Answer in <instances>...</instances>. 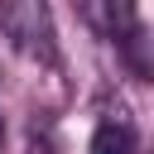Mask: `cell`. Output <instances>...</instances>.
I'll use <instances>...</instances> for the list:
<instances>
[{
	"label": "cell",
	"mask_w": 154,
	"mask_h": 154,
	"mask_svg": "<svg viewBox=\"0 0 154 154\" xmlns=\"http://www.w3.org/2000/svg\"><path fill=\"white\" fill-rule=\"evenodd\" d=\"M5 34L29 58H53V19L43 0H5Z\"/></svg>",
	"instance_id": "1"
},
{
	"label": "cell",
	"mask_w": 154,
	"mask_h": 154,
	"mask_svg": "<svg viewBox=\"0 0 154 154\" xmlns=\"http://www.w3.org/2000/svg\"><path fill=\"white\" fill-rule=\"evenodd\" d=\"M87 154H135V130L125 120H101L91 130V144Z\"/></svg>",
	"instance_id": "2"
},
{
	"label": "cell",
	"mask_w": 154,
	"mask_h": 154,
	"mask_svg": "<svg viewBox=\"0 0 154 154\" xmlns=\"http://www.w3.org/2000/svg\"><path fill=\"white\" fill-rule=\"evenodd\" d=\"M77 5V14L101 34V38H111V0H72Z\"/></svg>",
	"instance_id": "3"
}]
</instances>
